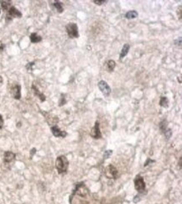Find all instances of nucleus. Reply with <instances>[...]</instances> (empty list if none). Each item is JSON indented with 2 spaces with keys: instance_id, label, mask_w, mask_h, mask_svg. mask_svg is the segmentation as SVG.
<instances>
[{
  "instance_id": "obj_1",
  "label": "nucleus",
  "mask_w": 182,
  "mask_h": 204,
  "mask_svg": "<svg viewBox=\"0 0 182 204\" xmlns=\"http://www.w3.org/2000/svg\"><path fill=\"white\" fill-rule=\"evenodd\" d=\"M69 166V161L65 155H61L57 157L55 160V168L57 170L59 174H65L66 173Z\"/></svg>"
},
{
  "instance_id": "obj_2",
  "label": "nucleus",
  "mask_w": 182,
  "mask_h": 204,
  "mask_svg": "<svg viewBox=\"0 0 182 204\" xmlns=\"http://www.w3.org/2000/svg\"><path fill=\"white\" fill-rule=\"evenodd\" d=\"M88 193H89V191H88L87 186L84 185V183H78L76 186V189L73 191L72 195L70 196V199L75 194L80 196H82V197H86L88 195Z\"/></svg>"
},
{
  "instance_id": "obj_3",
  "label": "nucleus",
  "mask_w": 182,
  "mask_h": 204,
  "mask_svg": "<svg viewBox=\"0 0 182 204\" xmlns=\"http://www.w3.org/2000/svg\"><path fill=\"white\" fill-rule=\"evenodd\" d=\"M134 187L139 193H144L146 186H145V182H144V178L140 175L137 176L134 179Z\"/></svg>"
},
{
  "instance_id": "obj_4",
  "label": "nucleus",
  "mask_w": 182,
  "mask_h": 204,
  "mask_svg": "<svg viewBox=\"0 0 182 204\" xmlns=\"http://www.w3.org/2000/svg\"><path fill=\"white\" fill-rule=\"evenodd\" d=\"M66 32L68 34V36L70 38H78L79 37V33H78V27L77 24L75 23H70L68 24L66 27Z\"/></svg>"
},
{
  "instance_id": "obj_5",
  "label": "nucleus",
  "mask_w": 182,
  "mask_h": 204,
  "mask_svg": "<svg viewBox=\"0 0 182 204\" xmlns=\"http://www.w3.org/2000/svg\"><path fill=\"white\" fill-rule=\"evenodd\" d=\"M118 169L113 165L107 166L105 169V176L108 179H117L118 177Z\"/></svg>"
},
{
  "instance_id": "obj_6",
  "label": "nucleus",
  "mask_w": 182,
  "mask_h": 204,
  "mask_svg": "<svg viewBox=\"0 0 182 204\" xmlns=\"http://www.w3.org/2000/svg\"><path fill=\"white\" fill-rule=\"evenodd\" d=\"M98 88L100 89V91L103 92L105 97H108L111 93V88L109 87V85L105 81H100L98 83Z\"/></svg>"
},
{
  "instance_id": "obj_7",
  "label": "nucleus",
  "mask_w": 182,
  "mask_h": 204,
  "mask_svg": "<svg viewBox=\"0 0 182 204\" xmlns=\"http://www.w3.org/2000/svg\"><path fill=\"white\" fill-rule=\"evenodd\" d=\"M91 136L93 139H101L102 138V133H101V130H100V124L97 121L96 122L95 125L92 129Z\"/></svg>"
},
{
  "instance_id": "obj_8",
  "label": "nucleus",
  "mask_w": 182,
  "mask_h": 204,
  "mask_svg": "<svg viewBox=\"0 0 182 204\" xmlns=\"http://www.w3.org/2000/svg\"><path fill=\"white\" fill-rule=\"evenodd\" d=\"M51 132L53 133V135L55 137H58V138H65L66 135H67V133L66 131H62L59 129V127H57L56 125H54L51 127Z\"/></svg>"
},
{
  "instance_id": "obj_9",
  "label": "nucleus",
  "mask_w": 182,
  "mask_h": 204,
  "mask_svg": "<svg viewBox=\"0 0 182 204\" xmlns=\"http://www.w3.org/2000/svg\"><path fill=\"white\" fill-rule=\"evenodd\" d=\"M11 94L14 99H17V100L20 99L21 98V87L18 84L14 85L11 88Z\"/></svg>"
},
{
  "instance_id": "obj_10",
  "label": "nucleus",
  "mask_w": 182,
  "mask_h": 204,
  "mask_svg": "<svg viewBox=\"0 0 182 204\" xmlns=\"http://www.w3.org/2000/svg\"><path fill=\"white\" fill-rule=\"evenodd\" d=\"M9 14H8V17L7 18H21L22 17V14L21 12H19L15 7H10V9L8 10Z\"/></svg>"
},
{
  "instance_id": "obj_11",
  "label": "nucleus",
  "mask_w": 182,
  "mask_h": 204,
  "mask_svg": "<svg viewBox=\"0 0 182 204\" xmlns=\"http://www.w3.org/2000/svg\"><path fill=\"white\" fill-rule=\"evenodd\" d=\"M16 157V155L12 152V151H6L4 152V155H3V161L5 163H10L12 162L13 160L15 159Z\"/></svg>"
},
{
  "instance_id": "obj_12",
  "label": "nucleus",
  "mask_w": 182,
  "mask_h": 204,
  "mask_svg": "<svg viewBox=\"0 0 182 204\" xmlns=\"http://www.w3.org/2000/svg\"><path fill=\"white\" fill-rule=\"evenodd\" d=\"M32 89H33L34 94L40 98V100L41 102H44V101H45V96L44 95L42 92H40L39 91V89L37 88L34 84L32 85Z\"/></svg>"
},
{
  "instance_id": "obj_13",
  "label": "nucleus",
  "mask_w": 182,
  "mask_h": 204,
  "mask_svg": "<svg viewBox=\"0 0 182 204\" xmlns=\"http://www.w3.org/2000/svg\"><path fill=\"white\" fill-rule=\"evenodd\" d=\"M29 38H30V41L32 43H39V42H40L42 40L41 36H39L37 33H32L30 35V36H29Z\"/></svg>"
},
{
  "instance_id": "obj_14",
  "label": "nucleus",
  "mask_w": 182,
  "mask_h": 204,
  "mask_svg": "<svg viewBox=\"0 0 182 204\" xmlns=\"http://www.w3.org/2000/svg\"><path fill=\"white\" fill-rule=\"evenodd\" d=\"M129 49L130 45L129 44H125L122 46V49L121 53H120V59L124 58L127 55V54L129 53Z\"/></svg>"
},
{
  "instance_id": "obj_15",
  "label": "nucleus",
  "mask_w": 182,
  "mask_h": 204,
  "mask_svg": "<svg viewBox=\"0 0 182 204\" xmlns=\"http://www.w3.org/2000/svg\"><path fill=\"white\" fill-rule=\"evenodd\" d=\"M139 14L137 11L135 10H131V11H129L126 14H125V18H129V19H132V18H135L138 17Z\"/></svg>"
},
{
  "instance_id": "obj_16",
  "label": "nucleus",
  "mask_w": 182,
  "mask_h": 204,
  "mask_svg": "<svg viewBox=\"0 0 182 204\" xmlns=\"http://www.w3.org/2000/svg\"><path fill=\"white\" fill-rule=\"evenodd\" d=\"M54 7L56 9V10L59 12V13H62L63 12V6H62V3H61L60 1H55V2H54Z\"/></svg>"
},
{
  "instance_id": "obj_17",
  "label": "nucleus",
  "mask_w": 182,
  "mask_h": 204,
  "mask_svg": "<svg viewBox=\"0 0 182 204\" xmlns=\"http://www.w3.org/2000/svg\"><path fill=\"white\" fill-rule=\"evenodd\" d=\"M115 66H116V62H114L113 60H109L107 63V67L109 71H113L114 70V68H115Z\"/></svg>"
},
{
  "instance_id": "obj_18",
  "label": "nucleus",
  "mask_w": 182,
  "mask_h": 204,
  "mask_svg": "<svg viewBox=\"0 0 182 204\" xmlns=\"http://www.w3.org/2000/svg\"><path fill=\"white\" fill-rule=\"evenodd\" d=\"M1 6L3 10H9L10 9V5H11V2L10 1H1Z\"/></svg>"
},
{
  "instance_id": "obj_19",
  "label": "nucleus",
  "mask_w": 182,
  "mask_h": 204,
  "mask_svg": "<svg viewBox=\"0 0 182 204\" xmlns=\"http://www.w3.org/2000/svg\"><path fill=\"white\" fill-rule=\"evenodd\" d=\"M168 103H169V100L166 97H161L160 98V101H159V105L163 107H168Z\"/></svg>"
},
{
  "instance_id": "obj_20",
  "label": "nucleus",
  "mask_w": 182,
  "mask_h": 204,
  "mask_svg": "<svg viewBox=\"0 0 182 204\" xmlns=\"http://www.w3.org/2000/svg\"><path fill=\"white\" fill-rule=\"evenodd\" d=\"M159 129H160V130H161L163 133L167 129V121H166V120H163V121L159 124Z\"/></svg>"
},
{
  "instance_id": "obj_21",
  "label": "nucleus",
  "mask_w": 182,
  "mask_h": 204,
  "mask_svg": "<svg viewBox=\"0 0 182 204\" xmlns=\"http://www.w3.org/2000/svg\"><path fill=\"white\" fill-rule=\"evenodd\" d=\"M113 154V151H111V150H107V151H106L105 152H104L103 154V157L104 159H107L108 157H110V155Z\"/></svg>"
},
{
  "instance_id": "obj_22",
  "label": "nucleus",
  "mask_w": 182,
  "mask_h": 204,
  "mask_svg": "<svg viewBox=\"0 0 182 204\" xmlns=\"http://www.w3.org/2000/svg\"><path fill=\"white\" fill-rule=\"evenodd\" d=\"M66 101L65 96L63 94H61V99H60V102H59V106H63L64 104H66Z\"/></svg>"
},
{
  "instance_id": "obj_23",
  "label": "nucleus",
  "mask_w": 182,
  "mask_h": 204,
  "mask_svg": "<svg viewBox=\"0 0 182 204\" xmlns=\"http://www.w3.org/2000/svg\"><path fill=\"white\" fill-rule=\"evenodd\" d=\"M164 133H165V137H166L167 139H170V138L171 137V135H172V132H171V130H170V129H167L165 132H164Z\"/></svg>"
},
{
  "instance_id": "obj_24",
  "label": "nucleus",
  "mask_w": 182,
  "mask_h": 204,
  "mask_svg": "<svg viewBox=\"0 0 182 204\" xmlns=\"http://www.w3.org/2000/svg\"><path fill=\"white\" fill-rule=\"evenodd\" d=\"M107 2V0H93V3L97 5H102L103 3H105Z\"/></svg>"
},
{
  "instance_id": "obj_25",
  "label": "nucleus",
  "mask_w": 182,
  "mask_h": 204,
  "mask_svg": "<svg viewBox=\"0 0 182 204\" xmlns=\"http://www.w3.org/2000/svg\"><path fill=\"white\" fill-rule=\"evenodd\" d=\"M35 65V62H29L27 66H26V68L29 70V71H32L33 69V66Z\"/></svg>"
},
{
  "instance_id": "obj_26",
  "label": "nucleus",
  "mask_w": 182,
  "mask_h": 204,
  "mask_svg": "<svg viewBox=\"0 0 182 204\" xmlns=\"http://www.w3.org/2000/svg\"><path fill=\"white\" fill-rule=\"evenodd\" d=\"M35 153H36V149H35V148H33V149L31 150V151H30V158L33 157V155H35Z\"/></svg>"
},
{
  "instance_id": "obj_27",
  "label": "nucleus",
  "mask_w": 182,
  "mask_h": 204,
  "mask_svg": "<svg viewBox=\"0 0 182 204\" xmlns=\"http://www.w3.org/2000/svg\"><path fill=\"white\" fill-rule=\"evenodd\" d=\"M149 162H154V160H150V159H148V160L146 161V162H145V164H144V166H148Z\"/></svg>"
},
{
  "instance_id": "obj_28",
  "label": "nucleus",
  "mask_w": 182,
  "mask_h": 204,
  "mask_svg": "<svg viewBox=\"0 0 182 204\" xmlns=\"http://www.w3.org/2000/svg\"><path fill=\"white\" fill-rule=\"evenodd\" d=\"M3 124V119L2 118V115H0V126H2Z\"/></svg>"
},
{
  "instance_id": "obj_29",
  "label": "nucleus",
  "mask_w": 182,
  "mask_h": 204,
  "mask_svg": "<svg viewBox=\"0 0 182 204\" xmlns=\"http://www.w3.org/2000/svg\"><path fill=\"white\" fill-rule=\"evenodd\" d=\"M138 197H139V196H135V198H134V200H133L134 203H137V201L139 202V200H140V198H138Z\"/></svg>"
},
{
  "instance_id": "obj_30",
  "label": "nucleus",
  "mask_w": 182,
  "mask_h": 204,
  "mask_svg": "<svg viewBox=\"0 0 182 204\" xmlns=\"http://www.w3.org/2000/svg\"><path fill=\"white\" fill-rule=\"evenodd\" d=\"M3 48H4V44H1V46H0V51H3Z\"/></svg>"
},
{
  "instance_id": "obj_31",
  "label": "nucleus",
  "mask_w": 182,
  "mask_h": 204,
  "mask_svg": "<svg viewBox=\"0 0 182 204\" xmlns=\"http://www.w3.org/2000/svg\"><path fill=\"white\" fill-rule=\"evenodd\" d=\"M180 166H181V158L180 159Z\"/></svg>"
},
{
  "instance_id": "obj_32",
  "label": "nucleus",
  "mask_w": 182,
  "mask_h": 204,
  "mask_svg": "<svg viewBox=\"0 0 182 204\" xmlns=\"http://www.w3.org/2000/svg\"><path fill=\"white\" fill-rule=\"evenodd\" d=\"M1 78H2V77H0V79H1Z\"/></svg>"
},
{
  "instance_id": "obj_33",
  "label": "nucleus",
  "mask_w": 182,
  "mask_h": 204,
  "mask_svg": "<svg viewBox=\"0 0 182 204\" xmlns=\"http://www.w3.org/2000/svg\"><path fill=\"white\" fill-rule=\"evenodd\" d=\"M0 12H1V11H0Z\"/></svg>"
}]
</instances>
